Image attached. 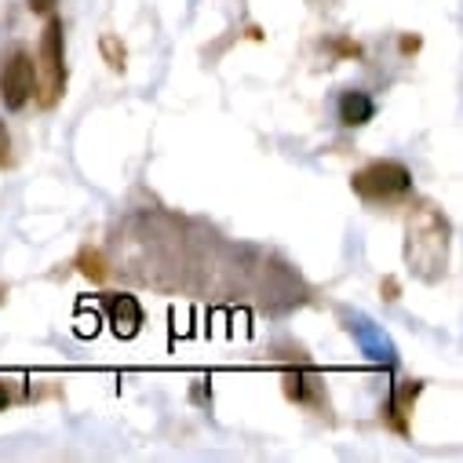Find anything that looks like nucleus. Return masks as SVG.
Wrapping results in <instances>:
<instances>
[{"label":"nucleus","instance_id":"13","mask_svg":"<svg viewBox=\"0 0 463 463\" xmlns=\"http://www.w3.org/2000/svg\"><path fill=\"white\" fill-rule=\"evenodd\" d=\"M380 292H383V299H387V303H394V299L402 296V285H398V278H383Z\"/></svg>","mask_w":463,"mask_h":463},{"label":"nucleus","instance_id":"6","mask_svg":"<svg viewBox=\"0 0 463 463\" xmlns=\"http://www.w3.org/2000/svg\"><path fill=\"white\" fill-rule=\"evenodd\" d=\"M281 387H285V398L296 402V405H307V409H321L325 405V383L314 369H288L281 376Z\"/></svg>","mask_w":463,"mask_h":463},{"label":"nucleus","instance_id":"10","mask_svg":"<svg viewBox=\"0 0 463 463\" xmlns=\"http://www.w3.org/2000/svg\"><path fill=\"white\" fill-rule=\"evenodd\" d=\"M77 267H80V274H84V278H91V281H106V274H109L106 256H102L99 249H80Z\"/></svg>","mask_w":463,"mask_h":463},{"label":"nucleus","instance_id":"8","mask_svg":"<svg viewBox=\"0 0 463 463\" xmlns=\"http://www.w3.org/2000/svg\"><path fill=\"white\" fill-rule=\"evenodd\" d=\"M373 118H376V102L369 91H358V88L343 91V99H339V125L343 128H362Z\"/></svg>","mask_w":463,"mask_h":463},{"label":"nucleus","instance_id":"11","mask_svg":"<svg viewBox=\"0 0 463 463\" xmlns=\"http://www.w3.org/2000/svg\"><path fill=\"white\" fill-rule=\"evenodd\" d=\"M99 52H102V62H106L113 73L125 70V44H121V37L102 33V37H99Z\"/></svg>","mask_w":463,"mask_h":463},{"label":"nucleus","instance_id":"3","mask_svg":"<svg viewBox=\"0 0 463 463\" xmlns=\"http://www.w3.org/2000/svg\"><path fill=\"white\" fill-rule=\"evenodd\" d=\"M37 62L44 70V84H37L41 91V106H55L59 95L66 91V37H62V19H48L41 30V52Z\"/></svg>","mask_w":463,"mask_h":463},{"label":"nucleus","instance_id":"2","mask_svg":"<svg viewBox=\"0 0 463 463\" xmlns=\"http://www.w3.org/2000/svg\"><path fill=\"white\" fill-rule=\"evenodd\" d=\"M351 186L369 204H391L412 190V172L402 161H369L351 175Z\"/></svg>","mask_w":463,"mask_h":463},{"label":"nucleus","instance_id":"14","mask_svg":"<svg viewBox=\"0 0 463 463\" xmlns=\"http://www.w3.org/2000/svg\"><path fill=\"white\" fill-rule=\"evenodd\" d=\"M55 5H59V0H30V12H33V15H52Z\"/></svg>","mask_w":463,"mask_h":463},{"label":"nucleus","instance_id":"4","mask_svg":"<svg viewBox=\"0 0 463 463\" xmlns=\"http://www.w3.org/2000/svg\"><path fill=\"white\" fill-rule=\"evenodd\" d=\"M33 95H37V59L26 48H19L5 62V73H0V99H5L8 109H23Z\"/></svg>","mask_w":463,"mask_h":463},{"label":"nucleus","instance_id":"7","mask_svg":"<svg viewBox=\"0 0 463 463\" xmlns=\"http://www.w3.org/2000/svg\"><path fill=\"white\" fill-rule=\"evenodd\" d=\"M102 303H106V310H109V325H113V332H118L121 339L139 335V328H143V307H139L136 296L109 292V296H102Z\"/></svg>","mask_w":463,"mask_h":463},{"label":"nucleus","instance_id":"15","mask_svg":"<svg viewBox=\"0 0 463 463\" xmlns=\"http://www.w3.org/2000/svg\"><path fill=\"white\" fill-rule=\"evenodd\" d=\"M8 405H12V394H8V387H5V383H0V412H5Z\"/></svg>","mask_w":463,"mask_h":463},{"label":"nucleus","instance_id":"9","mask_svg":"<svg viewBox=\"0 0 463 463\" xmlns=\"http://www.w3.org/2000/svg\"><path fill=\"white\" fill-rule=\"evenodd\" d=\"M420 391H423L420 380H409V383H398V387H394V394H391V402H387V409H383L394 430H402V434L409 430V412H412Z\"/></svg>","mask_w":463,"mask_h":463},{"label":"nucleus","instance_id":"5","mask_svg":"<svg viewBox=\"0 0 463 463\" xmlns=\"http://www.w3.org/2000/svg\"><path fill=\"white\" fill-rule=\"evenodd\" d=\"M346 328L354 332V339H358V346L365 351V358H373L376 365H387V369H394V365H398V351H394V343H391V339H387V332H383V328H376L365 314H354Z\"/></svg>","mask_w":463,"mask_h":463},{"label":"nucleus","instance_id":"16","mask_svg":"<svg viewBox=\"0 0 463 463\" xmlns=\"http://www.w3.org/2000/svg\"><path fill=\"white\" fill-rule=\"evenodd\" d=\"M416 48H420V41H416V37H405V41H402V52H416Z\"/></svg>","mask_w":463,"mask_h":463},{"label":"nucleus","instance_id":"12","mask_svg":"<svg viewBox=\"0 0 463 463\" xmlns=\"http://www.w3.org/2000/svg\"><path fill=\"white\" fill-rule=\"evenodd\" d=\"M12 161V136H8V125L0 121V168Z\"/></svg>","mask_w":463,"mask_h":463},{"label":"nucleus","instance_id":"1","mask_svg":"<svg viewBox=\"0 0 463 463\" xmlns=\"http://www.w3.org/2000/svg\"><path fill=\"white\" fill-rule=\"evenodd\" d=\"M449 219L438 204L430 201H416L405 215V263L409 270L427 281L438 285L445 278L449 267Z\"/></svg>","mask_w":463,"mask_h":463}]
</instances>
